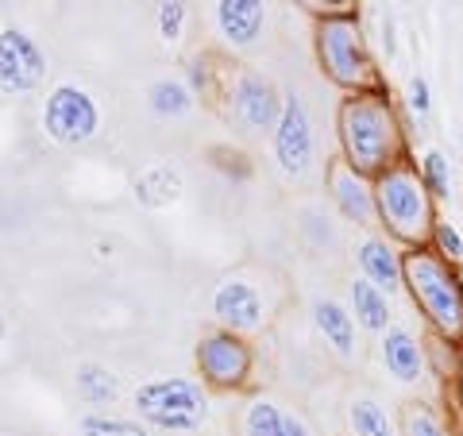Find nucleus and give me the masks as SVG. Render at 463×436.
<instances>
[{"label":"nucleus","instance_id":"obj_17","mask_svg":"<svg viewBox=\"0 0 463 436\" xmlns=\"http://www.w3.org/2000/svg\"><path fill=\"white\" fill-rule=\"evenodd\" d=\"M243 436H313V429L298 413H289L267 398H255L243 413Z\"/></svg>","mask_w":463,"mask_h":436},{"label":"nucleus","instance_id":"obj_5","mask_svg":"<svg viewBox=\"0 0 463 436\" xmlns=\"http://www.w3.org/2000/svg\"><path fill=\"white\" fill-rule=\"evenodd\" d=\"M136 410L155 429L190 432L209 417V394L194 379H151L136 390Z\"/></svg>","mask_w":463,"mask_h":436},{"label":"nucleus","instance_id":"obj_3","mask_svg":"<svg viewBox=\"0 0 463 436\" xmlns=\"http://www.w3.org/2000/svg\"><path fill=\"white\" fill-rule=\"evenodd\" d=\"M405 289H410L413 305L421 309L429 328L437 332L444 344H463V279L452 263L432 251V247H417L405 251Z\"/></svg>","mask_w":463,"mask_h":436},{"label":"nucleus","instance_id":"obj_20","mask_svg":"<svg viewBox=\"0 0 463 436\" xmlns=\"http://www.w3.org/2000/svg\"><path fill=\"white\" fill-rule=\"evenodd\" d=\"M147 100H151L155 116H163V120H178V116H185L194 109V90L185 81H178V78H163V81L151 85Z\"/></svg>","mask_w":463,"mask_h":436},{"label":"nucleus","instance_id":"obj_30","mask_svg":"<svg viewBox=\"0 0 463 436\" xmlns=\"http://www.w3.org/2000/svg\"><path fill=\"white\" fill-rule=\"evenodd\" d=\"M5 332H8V325H5V317H0V340H5Z\"/></svg>","mask_w":463,"mask_h":436},{"label":"nucleus","instance_id":"obj_25","mask_svg":"<svg viewBox=\"0 0 463 436\" xmlns=\"http://www.w3.org/2000/svg\"><path fill=\"white\" fill-rule=\"evenodd\" d=\"M429 247L444 259V263H452V267H456V263H463V236H459V228H456L452 221H437Z\"/></svg>","mask_w":463,"mask_h":436},{"label":"nucleus","instance_id":"obj_22","mask_svg":"<svg viewBox=\"0 0 463 436\" xmlns=\"http://www.w3.org/2000/svg\"><path fill=\"white\" fill-rule=\"evenodd\" d=\"M347 421H352L355 436H398L394 421H390V413L374 398H355L352 410H347Z\"/></svg>","mask_w":463,"mask_h":436},{"label":"nucleus","instance_id":"obj_7","mask_svg":"<svg viewBox=\"0 0 463 436\" xmlns=\"http://www.w3.org/2000/svg\"><path fill=\"white\" fill-rule=\"evenodd\" d=\"M274 163L286 178H306L313 170V155H317V143H313V120H309V109L301 97H286L282 100V116L274 124Z\"/></svg>","mask_w":463,"mask_h":436},{"label":"nucleus","instance_id":"obj_6","mask_svg":"<svg viewBox=\"0 0 463 436\" xmlns=\"http://www.w3.org/2000/svg\"><path fill=\"white\" fill-rule=\"evenodd\" d=\"M43 132L58 147H81L100 132V109L81 85H54L43 100Z\"/></svg>","mask_w":463,"mask_h":436},{"label":"nucleus","instance_id":"obj_10","mask_svg":"<svg viewBox=\"0 0 463 436\" xmlns=\"http://www.w3.org/2000/svg\"><path fill=\"white\" fill-rule=\"evenodd\" d=\"M282 100L286 97H279L274 81L263 74H240L232 85V112L248 132H274L282 116Z\"/></svg>","mask_w":463,"mask_h":436},{"label":"nucleus","instance_id":"obj_27","mask_svg":"<svg viewBox=\"0 0 463 436\" xmlns=\"http://www.w3.org/2000/svg\"><path fill=\"white\" fill-rule=\"evenodd\" d=\"M185 20H190V8L185 5H163L158 8V35H163V43H182V32H185Z\"/></svg>","mask_w":463,"mask_h":436},{"label":"nucleus","instance_id":"obj_8","mask_svg":"<svg viewBox=\"0 0 463 436\" xmlns=\"http://www.w3.org/2000/svg\"><path fill=\"white\" fill-rule=\"evenodd\" d=\"M197 371L209 386H243L251 374V347L228 328H213L197 344Z\"/></svg>","mask_w":463,"mask_h":436},{"label":"nucleus","instance_id":"obj_16","mask_svg":"<svg viewBox=\"0 0 463 436\" xmlns=\"http://www.w3.org/2000/svg\"><path fill=\"white\" fill-rule=\"evenodd\" d=\"M313 325L340 359L355 355V328L359 325H355V317H352L347 305H340L336 298H317L313 301Z\"/></svg>","mask_w":463,"mask_h":436},{"label":"nucleus","instance_id":"obj_9","mask_svg":"<svg viewBox=\"0 0 463 436\" xmlns=\"http://www.w3.org/2000/svg\"><path fill=\"white\" fill-rule=\"evenodd\" d=\"M43 78H47V58L39 43L20 27H5L0 32V93H32Z\"/></svg>","mask_w":463,"mask_h":436},{"label":"nucleus","instance_id":"obj_26","mask_svg":"<svg viewBox=\"0 0 463 436\" xmlns=\"http://www.w3.org/2000/svg\"><path fill=\"white\" fill-rule=\"evenodd\" d=\"M81 436H147L132 421H120V417H105V413H90L81 421Z\"/></svg>","mask_w":463,"mask_h":436},{"label":"nucleus","instance_id":"obj_19","mask_svg":"<svg viewBox=\"0 0 463 436\" xmlns=\"http://www.w3.org/2000/svg\"><path fill=\"white\" fill-rule=\"evenodd\" d=\"M182 185H185L182 174L163 163L136 178V197H139V205H147V209H166L182 197Z\"/></svg>","mask_w":463,"mask_h":436},{"label":"nucleus","instance_id":"obj_24","mask_svg":"<svg viewBox=\"0 0 463 436\" xmlns=\"http://www.w3.org/2000/svg\"><path fill=\"white\" fill-rule=\"evenodd\" d=\"M417 170H421L429 194L437 197V201L452 197V166H448V155L444 151H425L421 163H417Z\"/></svg>","mask_w":463,"mask_h":436},{"label":"nucleus","instance_id":"obj_29","mask_svg":"<svg viewBox=\"0 0 463 436\" xmlns=\"http://www.w3.org/2000/svg\"><path fill=\"white\" fill-rule=\"evenodd\" d=\"M456 367H459V379H456V386H459V410H463V344L456 347Z\"/></svg>","mask_w":463,"mask_h":436},{"label":"nucleus","instance_id":"obj_12","mask_svg":"<svg viewBox=\"0 0 463 436\" xmlns=\"http://www.w3.org/2000/svg\"><path fill=\"white\" fill-rule=\"evenodd\" d=\"M213 313H216V321H221L228 332H236V336L263 328V298H259V289L243 279H224L216 286Z\"/></svg>","mask_w":463,"mask_h":436},{"label":"nucleus","instance_id":"obj_21","mask_svg":"<svg viewBox=\"0 0 463 436\" xmlns=\"http://www.w3.org/2000/svg\"><path fill=\"white\" fill-rule=\"evenodd\" d=\"M74 386L90 405H105V402H112L116 394H120L116 374L109 367H100V363H81L78 374H74Z\"/></svg>","mask_w":463,"mask_h":436},{"label":"nucleus","instance_id":"obj_11","mask_svg":"<svg viewBox=\"0 0 463 436\" xmlns=\"http://www.w3.org/2000/svg\"><path fill=\"white\" fill-rule=\"evenodd\" d=\"M328 190H332V201H336L344 221H352L359 228L379 224V213H374V182L364 178L359 170H352L344 158L332 163V170H328Z\"/></svg>","mask_w":463,"mask_h":436},{"label":"nucleus","instance_id":"obj_15","mask_svg":"<svg viewBox=\"0 0 463 436\" xmlns=\"http://www.w3.org/2000/svg\"><path fill=\"white\" fill-rule=\"evenodd\" d=\"M267 27V8L259 0H221L216 5V32L228 47H251Z\"/></svg>","mask_w":463,"mask_h":436},{"label":"nucleus","instance_id":"obj_13","mask_svg":"<svg viewBox=\"0 0 463 436\" xmlns=\"http://www.w3.org/2000/svg\"><path fill=\"white\" fill-rule=\"evenodd\" d=\"M355 263L364 270V279L371 286H379L383 294L405 289V251H398L386 236H367L355 247Z\"/></svg>","mask_w":463,"mask_h":436},{"label":"nucleus","instance_id":"obj_18","mask_svg":"<svg viewBox=\"0 0 463 436\" xmlns=\"http://www.w3.org/2000/svg\"><path fill=\"white\" fill-rule=\"evenodd\" d=\"M347 309H352L355 325L367 332H383L394 325V313H390V294H383L379 286H371L367 279H355L347 286Z\"/></svg>","mask_w":463,"mask_h":436},{"label":"nucleus","instance_id":"obj_28","mask_svg":"<svg viewBox=\"0 0 463 436\" xmlns=\"http://www.w3.org/2000/svg\"><path fill=\"white\" fill-rule=\"evenodd\" d=\"M405 109L413 112V120H429V112H432V85L429 78H410L405 81Z\"/></svg>","mask_w":463,"mask_h":436},{"label":"nucleus","instance_id":"obj_14","mask_svg":"<svg viewBox=\"0 0 463 436\" xmlns=\"http://www.w3.org/2000/svg\"><path fill=\"white\" fill-rule=\"evenodd\" d=\"M379 355H383V367L394 374L398 383H421L425 379V347L410 328L390 325L379 340Z\"/></svg>","mask_w":463,"mask_h":436},{"label":"nucleus","instance_id":"obj_23","mask_svg":"<svg viewBox=\"0 0 463 436\" xmlns=\"http://www.w3.org/2000/svg\"><path fill=\"white\" fill-rule=\"evenodd\" d=\"M402 436H456V432L429 402H410L402 410Z\"/></svg>","mask_w":463,"mask_h":436},{"label":"nucleus","instance_id":"obj_2","mask_svg":"<svg viewBox=\"0 0 463 436\" xmlns=\"http://www.w3.org/2000/svg\"><path fill=\"white\" fill-rule=\"evenodd\" d=\"M374 213H379V224L386 228V240L402 243L405 251L429 247L432 228L440 221L437 197L429 194L421 170L410 158L374 178Z\"/></svg>","mask_w":463,"mask_h":436},{"label":"nucleus","instance_id":"obj_1","mask_svg":"<svg viewBox=\"0 0 463 436\" xmlns=\"http://www.w3.org/2000/svg\"><path fill=\"white\" fill-rule=\"evenodd\" d=\"M340 151L344 163L359 170L364 178H379V174L394 170L405 163V136H402V120L394 112V100L386 97V90L374 93H347L340 116Z\"/></svg>","mask_w":463,"mask_h":436},{"label":"nucleus","instance_id":"obj_4","mask_svg":"<svg viewBox=\"0 0 463 436\" xmlns=\"http://www.w3.org/2000/svg\"><path fill=\"white\" fill-rule=\"evenodd\" d=\"M317 62H321L325 78L336 81L347 93H374L383 90L379 74H374L364 27L352 12H328L317 24Z\"/></svg>","mask_w":463,"mask_h":436}]
</instances>
